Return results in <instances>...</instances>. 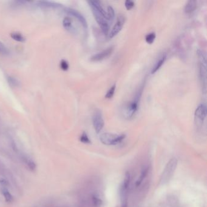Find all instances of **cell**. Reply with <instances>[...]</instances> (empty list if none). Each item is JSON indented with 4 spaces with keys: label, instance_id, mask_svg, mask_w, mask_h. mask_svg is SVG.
<instances>
[{
    "label": "cell",
    "instance_id": "1",
    "mask_svg": "<svg viewBox=\"0 0 207 207\" xmlns=\"http://www.w3.org/2000/svg\"><path fill=\"white\" fill-rule=\"evenodd\" d=\"M143 89V86L142 85L139 89L137 92H136L134 99L129 102L128 103H127L125 107H123V110H122V113L123 114V116L125 118L128 119L132 118L135 115V112L137 111L139 109V102L141 96H142Z\"/></svg>",
    "mask_w": 207,
    "mask_h": 207
},
{
    "label": "cell",
    "instance_id": "2",
    "mask_svg": "<svg viewBox=\"0 0 207 207\" xmlns=\"http://www.w3.org/2000/svg\"><path fill=\"white\" fill-rule=\"evenodd\" d=\"M177 166V159L173 157L169 160L166 165L160 178L159 183L161 185H165L171 179Z\"/></svg>",
    "mask_w": 207,
    "mask_h": 207
},
{
    "label": "cell",
    "instance_id": "3",
    "mask_svg": "<svg viewBox=\"0 0 207 207\" xmlns=\"http://www.w3.org/2000/svg\"><path fill=\"white\" fill-rule=\"evenodd\" d=\"M131 174L129 172L125 173L124 179L120 186V196L121 201V207H127L128 200V191L131 183Z\"/></svg>",
    "mask_w": 207,
    "mask_h": 207
},
{
    "label": "cell",
    "instance_id": "4",
    "mask_svg": "<svg viewBox=\"0 0 207 207\" xmlns=\"http://www.w3.org/2000/svg\"><path fill=\"white\" fill-rule=\"evenodd\" d=\"M126 138L125 134H114L109 133H103L100 136V142L105 145H116L120 143Z\"/></svg>",
    "mask_w": 207,
    "mask_h": 207
},
{
    "label": "cell",
    "instance_id": "5",
    "mask_svg": "<svg viewBox=\"0 0 207 207\" xmlns=\"http://www.w3.org/2000/svg\"><path fill=\"white\" fill-rule=\"evenodd\" d=\"M92 12L93 13V15L94 18H95L97 23L98 25L101 28V30L103 34L105 35H107L109 34V23L106 19L103 17L102 14H100L99 12H98L95 9L91 8Z\"/></svg>",
    "mask_w": 207,
    "mask_h": 207
},
{
    "label": "cell",
    "instance_id": "6",
    "mask_svg": "<svg viewBox=\"0 0 207 207\" xmlns=\"http://www.w3.org/2000/svg\"><path fill=\"white\" fill-rule=\"evenodd\" d=\"M92 123L96 133H100L105 125V121L100 110H96L94 112L92 117Z\"/></svg>",
    "mask_w": 207,
    "mask_h": 207
},
{
    "label": "cell",
    "instance_id": "7",
    "mask_svg": "<svg viewBox=\"0 0 207 207\" xmlns=\"http://www.w3.org/2000/svg\"><path fill=\"white\" fill-rule=\"evenodd\" d=\"M125 23V17L120 15L118 17L117 19V21L114 26H113L112 29L110 33L109 34V37L110 38H112L115 36H116L121 31L122 28L123 27V26Z\"/></svg>",
    "mask_w": 207,
    "mask_h": 207
},
{
    "label": "cell",
    "instance_id": "8",
    "mask_svg": "<svg viewBox=\"0 0 207 207\" xmlns=\"http://www.w3.org/2000/svg\"><path fill=\"white\" fill-rule=\"evenodd\" d=\"M114 51V47L111 46L109 48L106 49L105 50H103V51L98 52L95 55H94L91 58V61L93 62H97L102 61L103 60L106 59V58L109 57V56L112 54V53Z\"/></svg>",
    "mask_w": 207,
    "mask_h": 207
},
{
    "label": "cell",
    "instance_id": "9",
    "mask_svg": "<svg viewBox=\"0 0 207 207\" xmlns=\"http://www.w3.org/2000/svg\"><path fill=\"white\" fill-rule=\"evenodd\" d=\"M196 119L198 121L203 122L206 117V106L204 103H202L196 108L194 112Z\"/></svg>",
    "mask_w": 207,
    "mask_h": 207
},
{
    "label": "cell",
    "instance_id": "10",
    "mask_svg": "<svg viewBox=\"0 0 207 207\" xmlns=\"http://www.w3.org/2000/svg\"><path fill=\"white\" fill-rule=\"evenodd\" d=\"M65 11H66V12L67 13L74 17L75 18H77V20L80 21V23H81L82 25L83 26V27L84 28L86 29V28L88 27V23H87L86 19L80 13L72 9H66Z\"/></svg>",
    "mask_w": 207,
    "mask_h": 207
},
{
    "label": "cell",
    "instance_id": "11",
    "mask_svg": "<svg viewBox=\"0 0 207 207\" xmlns=\"http://www.w3.org/2000/svg\"><path fill=\"white\" fill-rule=\"evenodd\" d=\"M199 75L202 83V86L206 91V63L200 62L199 63Z\"/></svg>",
    "mask_w": 207,
    "mask_h": 207
},
{
    "label": "cell",
    "instance_id": "12",
    "mask_svg": "<svg viewBox=\"0 0 207 207\" xmlns=\"http://www.w3.org/2000/svg\"><path fill=\"white\" fill-rule=\"evenodd\" d=\"M148 172H149V167L148 166H146L142 168V171H141V172H140V176L139 177L137 180L135 182V187H137V188L139 187L142 184V183L143 182L145 178L148 176Z\"/></svg>",
    "mask_w": 207,
    "mask_h": 207
},
{
    "label": "cell",
    "instance_id": "13",
    "mask_svg": "<svg viewBox=\"0 0 207 207\" xmlns=\"http://www.w3.org/2000/svg\"><path fill=\"white\" fill-rule=\"evenodd\" d=\"M37 3H38V5L40 7H43V8L56 9V8H60L62 7V5L58 3L50 2V1H38Z\"/></svg>",
    "mask_w": 207,
    "mask_h": 207
},
{
    "label": "cell",
    "instance_id": "14",
    "mask_svg": "<svg viewBox=\"0 0 207 207\" xmlns=\"http://www.w3.org/2000/svg\"><path fill=\"white\" fill-rule=\"evenodd\" d=\"M166 59H167V55L164 54L157 61L156 64H154V66L152 69V70H151L152 74H155L158 70L160 69V68H161L162 66V65L164 64L165 62Z\"/></svg>",
    "mask_w": 207,
    "mask_h": 207
},
{
    "label": "cell",
    "instance_id": "15",
    "mask_svg": "<svg viewBox=\"0 0 207 207\" xmlns=\"http://www.w3.org/2000/svg\"><path fill=\"white\" fill-rule=\"evenodd\" d=\"M197 7V2L194 0H191V1H188L186 4L184 11L186 14H190L193 12Z\"/></svg>",
    "mask_w": 207,
    "mask_h": 207
},
{
    "label": "cell",
    "instance_id": "16",
    "mask_svg": "<svg viewBox=\"0 0 207 207\" xmlns=\"http://www.w3.org/2000/svg\"><path fill=\"white\" fill-rule=\"evenodd\" d=\"M91 201L92 205L94 207H100L103 204V200L100 196L97 193H94L91 195Z\"/></svg>",
    "mask_w": 207,
    "mask_h": 207
},
{
    "label": "cell",
    "instance_id": "17",
    "mask_svg": "<svg viewBox=\"0 0 207 207\" xmlns=\"http://www.w3.org/2000/svg\"><path fill=\"white\" fill-rule=\"evenodd\" d=\"M23 161H24L26 165L27 168H29L31 171H35L36 165V163L34 161H32L31 159H29L26 157H24L23 158Z\"/></svg>",
    "mask_w": 207,
    "mask_h": 207
},
{
    "label": "cell",
    "instance_id": "18",
    "mask_svg": "<svg viewBox=\"0 0 207 207\" xmlns=\"http://www.w3.org/2000/svg\"><path fill=\"white\" fill-rule=\"evenodd\" d=\"M63 25L66 29L71 31H73V26H72V21L71 19L69 17H65L63 20Z\"/></svg>",
    "mask_w": 207,
    "mask_h": 207
},
{
    "label": "cell",
    "instance_id": "19",
    "mask_svg": "<svg viewBox=\"0 0 207 207\" xmlns=\"http://www.w3.org/2000/svg\"><path fill=\"white\" fill-rule=\"evenodd\" d=\"M7 80L8 83L9 84V85L12 87L15 88V87L20 86V82H19L16 78L13 77L12 76L7 77Z\"/></svg>",
    "mask_w": 207,
    "mask_h": 207
},
{
    "label": "cell",
    "instance_id": "20",
    "mask_svg": "<svg viewBox=\"0 0 207 207\" xmlns=\"http://www.w3.org/2000/svg\"><path fill=\"white\" fill-rule=\"evenodd\" d=\"M12 38L18 42H24L25 41V38L24 37L21 33L19 32H13L11 34Z\"/></svg>",
    "mask_w": 207,
    "mask_h": 207
},
{
    "label": "cell",
    "instance_id": "21",
    "mask_svg": "<svg viewBox=\"0 0 207 207\" xmlns=\"http://www.w3.org/2000/svg\"><path fill=\"white\" fill-rule=\"evenodd\" d=\"M106 14H107V18L108 21L112 22L114 20V16H115V12L114 11V9H113L111 6H109L107 7L106 9Z\"/></svg>",
    "mask_w": 207,
    "mask_h": 207
},
{
    "label": "cell",
    "instance_id": "22",
    "mask_svg": "<svg viewBox=\"0 0 207 207\" xmlns=\"http://www.w3.org/2000/svg\"><path fill=\"white\" fill-rule=\"evenodd\" d=\"M156 35L154 32H151V33H149V34L146 35V36H145L146 42H147L148 44H151L154 43L155 39H156Z\"/></svg>",
    "mask_w": 207,
    "mask_h": 207
},
{
    "label": "cell",
    "instance_id": "23",
    "mask_svg": "<svg viewBox=\"0 0 207 207\" xmlns=\"http://www.w3.org/2000/svg\"><path fill=\"white\" fill-rule=\"evenodd\" d=\"M3 194L4 196V199L7 202H12L13 201V197L12 194L9 192V191L6 189V188H4V189L2 190Z\"/></svg>",
    "mask_w": 207,
    "mask_h": 207
},
{
    "label": "cell",
    "instance_id": "24",
    "mask_svg": "<svg viewBox=\"0 0 207 207\" xmlns=\"http://www.w3.org/2000/svg\"><path fill=\"white\" fill-rule=\"evenodd\" d=\"M80 142L84 143V144H91V141L88 137V134L85 133V132H83L82 134L80 135Z\"/></svg>",
    "mask_w": 207,
    "mask_h": 207
},
{
    "label": "cell",
    "instance_id": "25",
    "mask_svg": "<svg viewBox=\"0 0 207 207\" xmlns=\"http://www.w3.org/2000/svg\"><path fill=\"white\" fill-rule=\"evenodd\" d=\"M115 88H116V84H114L111 86V88L109 89L106 93V94L105 95V98H107V99H110V98H112L114 95L115 93Z\"/></svg>",
    "mask_w": 207,
    "mask_h": 207
},
{
    "label": "cell",
    "instance_id": "26",
    "mask_svg": "<svg viewBox=\"0 0 207 207\" xmlns=\"http://www.w3.org/2000/svg\"><path fill=\"white\" fill-rule=\"evenodd\" d=\"M0 54L5 55H8L9 54V49L1 41H0Z\"/></svg>",
    "mask_w": 207,
    "mask_h": 207
},
{
    "label": "cell",
    "instance_id": "27",
    "mask_svg": "<svg viewBox=\"0 0 207 207\" xmlns=\"http://www.w3.org/2000/svg\"><path fill=\"white\" fill-rule=\"evenodd\" d=\"M134 6L135 4L134 1H131V0H126L125 3V6L128 11H130L132 9H133Z\"/></svg>",
    "mask_w": 207,
    "mask_h": 207
},
{
    "label": "cell",
    "instance_id": "28",
    "mask_svg": "<svg viewBox=\"0 0 207 207\" xmlns=\"http://www.w3.org/2000/svg\"><path fill=\"white\" fill-rule=\"evenodd\" d=\"M60 68L62 70H64V71H66V70H68L69 68V65L67 61H66L65 60H62V61H61Z\"/></svg>",
    "mask_w": 207,
    "mask_h": 207
},
{
    "label": "cell",
    "instance_id": "29",
    "mask_svg": "<svg viewBox=\"0 0 207 207\" xmlns=\"http://www.w3.org/2000/svg\"><path fill=\"white\" fill-rule=\"evenodd\" d=\"M0 183H1L3 186H7L9 183L6 180L4 179V178H1V179H0Z\"/></svg>",
    "mask_w": 207,
    "mask_h": 207
}]
</instances>
